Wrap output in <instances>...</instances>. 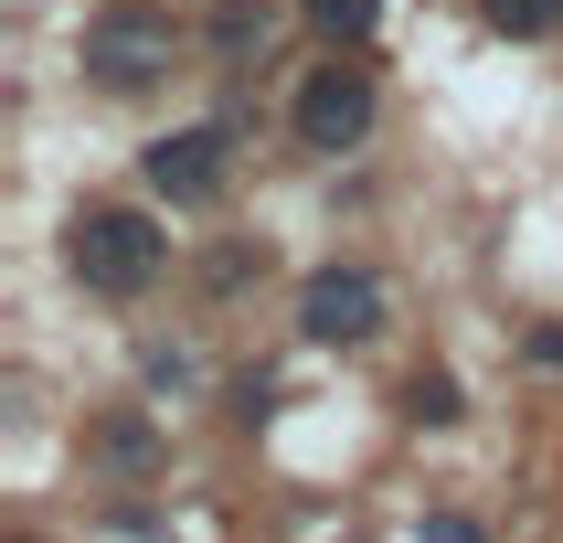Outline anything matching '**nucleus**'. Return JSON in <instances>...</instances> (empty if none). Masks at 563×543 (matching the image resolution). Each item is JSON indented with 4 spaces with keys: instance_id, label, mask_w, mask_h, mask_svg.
Wrapping results in <instances>:
<instances>
[{
    "instance_id": "7ed1b4c3",
    "label": "nucleus",
    "mask_w": 563,
    "mask_h": 543,
    "mask_svg": "<svg viewBox=\"0 0 563 543\" xmlns=\"http://www.w3.org/2000/svg\"><path fill=\"white\" fill-rule=\"evenodd\" d=\"M373 128H383V75H373L362 54L309 64V86L287 96V139H298L309 160H351Z\"/></svg>"
},
{
    "instance_id": "f257e3e1",
    "label": "nucleus",
    "mask_w": 563,
    "mask_h": 543,
    "mask_svg": "<svg viewBox=\"0 0 563 543\" xmlns=\"http://www.w3.org/2000/svg\"><path fill=\"white\" fill-rule=\"evenodd\" d=\"M64 267H75V287L86 298H150L159 278H170V235H159V214H139V203H86V214L64 224Z\"/></svg>"
},
{
    "instance_id": "423d86ee",
    "label": "nucleus",
    "mask_w": 563,
    "mask_h": 543,
    "mask_svg": "<svg viewBox=\"0 0 563 543\" xmlns=\"http://www.w3.org/2000/svg\"><path fill=\"white\" fill-rule=\"evenodd\" d=\"M191 43H202V64L245 75V64H266V43H277V0H202Z\"/></svg>"
},
{
    "instance_id": "4468645a",
    "label": "nucleus",
    "mask_w": 563,
    "mask_h": 543,
    "mask_svg": "<svg viewBox=\"0 0 563 543\" xmlns=\"http://www.w3.org/2000/svg\"><path fill=\"white\" fill-rule=\"evenodd\" d=\"M532 362H542V373H563V330H532Z\"/></svg>"
},
{
    "instance_id": "6e6552de",
    "label": "nucleus",
    "mask_w": 563,
    "mask_h": 543,
    "mask_svg": "<svg viewBox=\"0 0 563 543\" xmlns=\"http://www.w3.org/2000/svg\"><path fill=\"white\" fill-rule=\"evenodd\" d=\"M298 11H309V32L330 43V54H362L373 22H383V0H298Z\"/></svg>"
},
{
    "instance_id": "20e7f679",
    "label": "nucleus",
    "mask_w": 563,
    "mask_h": 543,
    "mask_svg": "<svg viewBox=\"0 0 563 543\" xmlns=\"http://www.w3.org/2000/svg\"><path fill=\"white\" fill-rule=\"evenodd\" d=\"M139 182L170 214H213L223 192H234V128H159L150 150H139Z\"/></svg>"
},
{
    "instance_id": "9d476101",
    "label": "nucleus",
    "mask_w": 563,
    "mask_h": 543,
    "mask_svg": "<svg viewBox=\"0 0 563 543\" xmlns=\"http://www.w3.org/2000/svg\"><path fill=\"white\" fill-rule=\"evenodd\" d=\"M405 415H415V426H457V415H468V405H457V373H415L405 383Z\"/></svg>"
},
{
    "instance_id": "9b49d317",
    "label": "nucleus",
    "mask_w": 563,
    "mask_h": 543,
    "mask_svg": "<svg viewBox=\"0 0 563 543\" xmlns=\"http://www.w3.org/2000/svg\"><path fill=\"white\" fill-rule=\"evenodd\" d=\"M139 373H150V394H191V351H181V341H150Z\"/></svg>"
},
{
    "instance_id": "1a4fd4ad",
    "label": "nucleus",
    "mask_w": 563,
    "mask_h": 543,
    "mask_svg": "<svg viewBox=\"0 0 563 543\" xmlns=\"http://www.w3.org/2000/svg\"><path fill=\"white\" fill-rule=\"evenodd\" d=\"M489 11V32H510V43H542V32H563V0H478Z\"/></svg>"
},
{
    "instance_id": "f8f14e48",
    "label": "nucleus",
    "mask_w": 563,
    "mask_h": 543,
    "mask_svg": "<svg viewBox=\"0 0 563 543\" xmlns=\"http://www.w3.org/2000/svg\"><path fill=\"white\" fill-rule=\"evenodd\" d=\"M266 405H277V383H266V373H234V426H266Z\"/></svg>"
},
{
    "instance_id": "f03ea898",
    "label": "nucleus",
    "mask_w": 563,
    "mask_h": 543,
    "mask_svg": "<svg viewBox=\"0 0 563 543\" xmlns=\"http://www.w3.org/2000/svg\"><path fill=\"white\" fill-rule=\"evenodd\" d=\"M181 43L191 32L159 11V0H96L86 11V32H75V64H86V86H107V96H150L170 64H181Z\"/></svg>"
},
{
    "instance_id": "0eeeda50",
    "label": "nucleus",
    "mask_w": 563,
    "mask_h": 543,
    "mask_svg": "<svg viewBox=\"0 0 563 543\" xmlns=\"http://www.w3.org/2000/svg\"><path fill=\"white\" fill-rule=\"evenodd\" d=\"M159 458H170V437H159L150 405H107L86 426V469H107V479H150Z\"/></svg>"
},
{
    "instance_id": "39448f33",
    "label": "nucleus",
    "mask_w": 563,
    "mask_h": 543,
    "mask_svg": "<svg viewBox=\"0 0 563 543\" xmlns=\"http://www.w3.org/2000/svg\"><path fill=\"white\" fill-rule=\"evenodd\" d=\"M394 319V287H383V267H319V278H298V341L319 351H362Z\"/></svg>"
},
{
    "instance_id": "ddd939ff",
    "label": "nucleus",
    "mask_w": 563,
    "mask_h": 543,
    "mask_svg": "<svg viewBox=\"0 0 563 543\" xmlns=\"http://www.w3.org/2000/svg\"><path fill=\"white\" fill-rule=\"evenodd\" d=\"M415 543H489V533H478V522H457V511H437V522H426Z\"/></svg>"
}]
</instances>
